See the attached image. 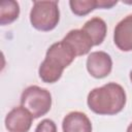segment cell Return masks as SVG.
<instances>
[{"label":"cell","mask_w":132,"mask_h":132,"mask_svg":"<svg viewBox=\"0 0 132 132\" xmlns=\"http://www.w3.org/2000/svg\"><path fill=\"white\" fill-rule=\"evenodd\" d=\"M21 105L34 119H38L50 111L52 107V95L46 89L38 86H29L21 95Z\"/></svg>","instance_id":"obj_4"},{"label":"cell","mask_w":132,"mask_h":132,"mask_svg":"<svg viewBox=\"0 0 132 132\" xmlns=\"http://www.w3.org/2000/svg\"><path fill=\"white\" fill-rule=\"evenodd\" d=\"M33 119V116L25 107L16 106L6 114L5 127L9 132H28Z\"/></svg>","instance_id":"obj_6"},{"label":"cell","mask_w":132,"mask_h":132,"mask_svg":"<svg viewBox=\"0 0 132 132\" xmlns=\"http://www.w3.org/2000/svg\"><path fill=\"white\" fill-rule=\"evenodd\" d=\"M69 6L75 15L84 16L98 8V0H70Z\"/></svg>","instance_id":"obj_12"},{"label":"cell","mask_w":132,"mask_h":132,"mask_svg":"<svg viewBox=\"0 0 132 132\" xmlns=\"http://www.w3.org/2000/svg\"><path fill=\"white\" fill-rule=\"evenodd\" d=\"M126 132H132V123L128 126V128H127V131Z\"/></svg>","instance_id":"obj_15"},{"label":"cell","mask_w":132,"mask_h":132,"mask_svg":"<svg viewBox=\"0 0 132 132\" xmlns=\"http://www.w3.org/2000/svg\"><path fill=\"white\" fill-rule=\"evenodd\" d=\"M62 40L72 48L75 56H84L89 54L93 46L90 37L81 29L70 30Z\"/></svg>","instance_id":"obj_8"},{"label":"cell","mask_w":132,"mask_h":132,"mask_svg":"<svg viewBox=\"0 0 132 132\" xmlns=\"http://www.w3.org/2000/svg\"><path fill=\"white\" fill-rule=\"evenodd\" d=\"M130 80H131V82H132V70L130 71Z\"/></svg>","instance_id":"obj_16"},{"label":"cell","mask_w":132,"mask_h":132,"mask_svg":"<svg viewBox=\"0 0 132 132\" xmlns=\"http://www.w3.org/2000/svg\"><path fill=\"white\" fill-rule=\"evenodd\" d=\"M127 101L124 88L117 82H107L93 89L87 98L89 108L100 116H113L121 112Z\"/></svg>","instance_id":"obj_1"},{"label":"cell","mask_w":132,"mask_h":132,"mask_svg":"<svg viewBox=\"0 0 132 132\" xmlns=\"http://www.w3.org/2000/svg\"><path fill=\"white\" fill-rule=\"evenodd\" d=\"M60 21L58 1H33L30 11V23L38 31H52Z\"/></svg>","instance_id":"obj_3"},{"label":"cell","mask_w":132,"mask_h":132,"mask_svg":"<svg viewBox=\"0 0 132 132\" xmlns=\"http://www.w3.org/2000/svg\"><path fill=\"white\" fill-rule=\"evenodd\" d=\"M63 132H92V123L88 116L80 111H71L62 122Z\"/></svg>","instance_id":"obj_9"},{"label":"cell","mask_w":132,"mask_h":132,"mask_svg":"<svg viewBox=\"0 0 132 132\" xmlns=\"http://www.w3.org/2000/svg\"><path fill=\"white\" fill-rule=\"evenodd\" d=\"M34 132H57V126L53 120L44 119L36 126Z\"/></svg>","instance_id":"obj_13"},{"label":"cell","mask_w":132,"mask_h":132,"mask_svg":"<svg viewBox=\"0 0 132 132\" xmlns=\"http://www.w3.org/2000/svg\"><path fill=\"white\" fill-rule=\"evenodd\" d=\"M20 15V5L13 0H4L0 4V24H11Z\"/></svg>","instance_id":"obj_11"},{"label":"cell","mask_w":132,"mask_h":132,"mask_svg":"<svg viewBox=\"0 0 132 132\" xmlns=\"http://www.w3.org/2000/svg\"><path fill=\"white\" fill-rule=\"evenodd\" d=\"M75 57L72 48L63 40L53 43L47 48L45 58L39 66L40 79L46 84L57 82L61 78L63 70L73 62Z\"/></svg>","instance_id":"obj_2"},{"label":"cell","mask_w":132,"mask_h":132,"mask_svg":"<svg viewBox=\"0 0 132 132\" xmlns=\"http://www.w3.org/2000/svg\"><path fill=\"white\" fill-rule=\"evenodd\" d=\"M87 70L95 78L106 77L112 69V60L110 56L102 51L92 52L87 58Z\"/></svg>","instance_id":"obj_5"},{"label":"cell","mask_w":132,"mask_h":132,"mask_svg":"<svg viewBox=\"0 0 132 132\" xmlns=\"http://www.w3.org/2000/svg\"><path fill=\"white\" fill-rule=\"evenodd\" d=\"M118 3V1H109V0H98V8H104L108 9L114 6Z\"/></svg>","instance_id":"obj_14"},{"label":"cell","mask_w":132,"mask_h":132,"mask_svg":"<svg viewBox=\"0 0 132 132\" xmlns=\"http://www.w3.org/2000/svg\"><path fill=\"white\" fill-rule=\"evenodd\" d=\"M81 30L90 37L93 45H99L105 39L107 33V26L104 20L99 16L90 19L85 23Z\"/></svg>","instance_id":"obj_10"},{"label":"cell","mask_w":132,"mask_h":132,"mask_svg":"<svg viewBox=\"0 0 132 132\" xmlns=\"http://www.w3.org/2000/svg\"><path fill=\"white\" fill-rule=\"evenodd\" d=\"M113 42L123 52L132 51V13L126 15L116 25Z\"/></svg>","instance_id":"obj_7"}]
</instances>
